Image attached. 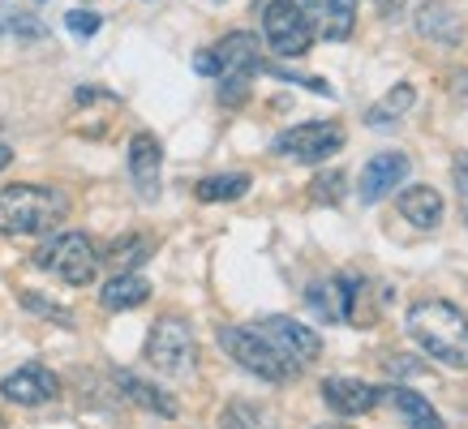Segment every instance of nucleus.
<instances>
[{"label": "nucleus", "mask_w": 468, "mask_h": 429, "mask_svg": "<svg viewBox=\"0 0 468 429\" xmlns=\"http://www.w3.org/2000/svg\"><path fill=\"white\" fill-rule=\"evenodd\" d=\"M404 330L430 361H442L447 370H468V318L452 300H412L409 314H404Z\"/></svg>", "instance_id": "1"}, {"label": "nucleus", "mask_w": 468, "mask_h": 429, "mask_svg": "<svg viewBox=\"0 0 468 429\" xmlns=\"http://www.w3.org/2000/svg\"><path fill=\"white\" fill-rule=\"evenodd\" d=\"M69 214V198L43 185H5L0 189V232L5 236H39L52 232Z\"/></svg>", "instance_id": "2"}, {"label": "nucleus", "mask_w": 468, "mask_h": 429, "mask_svg": "<svg viewBox=\"0 0 468 429\" xmlns=\"http://www.w3.org/2000/svg\"><path fill=\"white\" fill-rule=\"evenodd\" d=\"M215 340H219V348H224L241 370H250L254 378H262V382L284 386V382H292V378H301V370L258 330V322L254 327H219Z\"/></svg>", "instance_id": "3"}, {"label": "nucleus", "mask_w": 468, "mask_h": 429, "mask_svg": "<svg viewBox=\"0 0 468 429\" xmlns=\"http://www.w3.org/2000/svg\"><path fill=\"white\" fill-rule=\"evenodd\" d=\"M35 267L48 275H57L60 284L86 288L100 275V249L86 232H52L48 241L35 249Z\"/></svg>", "instance_id": "4"}, {"label": "nucleus", "mask_w": 468, "mask_h": 429, "mask_svg": "<svg viewBox=\"0 0 468 429\" xmlns=\"http://www.w3.org/2000/svg\"><path fill=\"white\" fill-rule=\"evenodd\" d=\"M146 361L164 378H189V373L198 370V340H194L189 318H181V314L155 318V327L146 335Z\"/></svg>", "instance_id": "5"}, {"label": "nucleus", "mask_w": 468, "mask_h": 429, "mask_svg": "<svg viewBox=\"0 0 468 429\" xmlns=\"http://www.w3.org/2000/svg\"><path fill=\"white\" fill-rule=\"evenodd\" d=\"M258 69H262L258 35H250V30H232L215 47H202L194 57V73H202V78H254Z\"/></svg>", "instance_id": "6"}, {"label": "nucleus", "mask_w": 468, "mask_h": 429, "mask_svg": "<svg viewBox=\"0 0 468 429\" xmlns=\"http://www.w3.org/2000/svg\"><path fill=\"white\" fill-rule=\"evenodd\" d=\"M344 142H348L344 125H335V120H305V125L284 129L271 142V151L284 159H297V163H326L331 155H340Z\"/></svg>", "instance_id": "7"}, {"label": "nucleus", "mask_w": 468, "mask_h": 429, "mask_svg": "<svg viewBox=\"0 0 468 429\" xmlns=\"http://www.w3.org/2000/svg\"><path fill=\"white\" fill-rule=\"evenodd\" d=\"M262 39L280 57H305L314 43V26H310V17L301 14L297 0H271L267 9H262Z\"/></svg>", "instance_id": "8"}, {"label": "nucleus", "mask_w": 468, "mask_h": 429, "mask_svg": "<svg viewBox=\"0 0 468 429\" xmlns=\"http://www.w3.org/2000/svg\"><path fill=\"white\" fill-rule=\"evenodd\" d=\"M258 330L267 335L280 352H284L297 370H305V365H314V361L323 357V335H314L305 322H297V318H288V314H271L258 322Z\"/></svg>", "instance_id": "9"}, {"label": "nucleus", "mask_w": 468, "mask_h": 429, "mask_svg": "<svg viewBox=\"0 0 468 429\" xmlns=\"http://www.w3.org/2000/svg\"><path fill=\"white\" fill-rule=\"evenodd\" d=\"M0 395L9 403H17V408H43V403H52L60 395V378L48 365H22V370H14L5 382H0Z\"/></svg>", "instance_id": "10"}, {"label": "nucleus", "mask_w": 468, "mask_h": 429, "mask_svg": "<svg viewBox=\"0 0 468 429\" xmlns=\"http://www.w3.org/2000/svg\"><path fill=\"white\" fill-rule=\"evenodd\" d=\"M409 155L404 151H383V155H374L361 168V181H356V198L374 206V202H383L387 194H396L404 185V176H409Z\"/></svg>", "instance_id": "11"}, {"label": "nucleus", "mask_w": 468, "mask_h": 429, "mask_svg": "<svg viewBox=\"0 0 468 429\" xmlns=\"http://www.w3.org/2000/svg\"><path fill=\"white\" fill-rule=\"evenodd\" d=\"M159 172H164V151H159L155 133H133L129 138V181L143 202H159V189H164Z\"/></svg>", "instance_id": "12"}, {"label": "nucleus", "mask_w": 468, "mask_h": 429, "mask_svg": "<svg viewBox=\"0 0 468 429\" xmlns=\"http://www.w3.org/2000/svg\"><path fill=\"white\" fill-rule=\"evenodd\" d=\"M323 400L335 416H366L387 400V386L361 382V378H326L323 382Z\"/></svg>", "instance_id": "13"}, {"label": "nucleus", "mask_w": 468, "mask_h": 429, "mask_svg": "<svg viewBox=\"0 0 468 429\" xmlns=\"http://www.w3.org/2000/svg\"><path fill=\"white\" fill-rule=\"evenodd\" d=\"M335 300H340V322L348 327H374L378 318V300H374V284L366 275H335Z\"/></svg>", "instance_id": "14"}, {"label": "nucleus", "mask_w": 468, "mask_h": 429, "mask_svg": "<svg viewBox=\"0 0 468 429\" xmlns=\"http://www.w3.org/2000/svg\"><path fill=\"white\" fill-rule=\"evenodd\" d=\"M301 14L310 17L314 35L331 43H344L356 26V0H297Z\"/></svg>", "instance_id": "15"}, {"label": "nucleus", "mask_w": 468, "mask_h": 429, "mask_svg": "<svg viewBox=\"0 0 468 429\" xmlns=\"http://www.w3.org/2000/svg\"><path fill=\"white\" fill-rule=\"evenodd\" d=\"M112 382H116V391H121V395H125L129 403H138V408H146V413L164 416V421H176V416H181V403L172 400L164 386L146 382V378H138V373L116 370V373H112Z\"/></svg>", "instance_id": "16"}, {"label": "nucleus", "mask_w": 468, "mask_h": 429, "mask_svg": "<svg viewBox=\"0 0 468 429\" xmlns=\"http://www.w3.org/2000/svg\"><path fill=\"white\" fill-rule=\"evenodd\" d=\"M396 211L409 219L412 228L430 232V228H439V224H442V214H447V202H442L439 189H430V185H409V189H404V194L396 198Z\"/></svg>", "instance_id": "17"}, {"label": "nucleus", "mask_w": 468, "mask_h": 429, "mask_svg": "<svg viewBox=\"0 0 468 429\" xmlns=\"http://www.w3.org/2000/svg\"><path fill=\"white\" fill-rule=\"evenodd\" d=\"M417 30H421L426 39L455 47V43L464 39V17L455 14L452 5H442V0H426V5L417 9Z\"/></svg>", "instance_id": "18"}, {"label": "nucleus", "mask_w": 468, "mask_h": 429, "mask_svg": "<svg viewBox=\"0 0 468 429\" xmlns=\"http://www.w3.org/2000/svg\"><path fill=\"white\" fill-rule=\"evenodd\" d=\"M146 297H151V284H146L138 271H116L112 279L100 288V305L108 309V314H125V309H138Z\"/></svg>", "instance_id": "19"}, {"label": "nucleus", "mask_w": 468, "mask_h": 429, "mask_svg": "<svg viewBox=\"0 0 468 429\" xmlns=\"http://www.w3.org/2000/svg\"><path fill=\"white\" fill-rule=\"evenodd\" d=\"M387 400L396 403V413L404 416L409 429H442V416L434 413V403L426 395L409 391V386H387Z\"/></svg>", "instance_id": "20"}, {"label": "nucleus", "mask_w": 468, "mask_h": 429, "mask_svg": "<svg viewBox=\"0 0 468 429\" xmlns=\"http://www.w3.org/2000/svg\"><path fill=\"white\" fill-rule=\"evenodd\" d=\"M155 241L143 236V232H125L121 241H112L108 249L100 254V267H116V271H133V267H143L146 257H151Z\"/></svg>", "instance_id": "21"}, {"label": "nucleus", "mask_w": 468, "mask_h": 429, "mask_svg": "<svg viewBox=\"0 0 468 429\" xmlns=\"http://www.w3.org/2000/svg\"><path fill=\"white\" fill-rule=\"evenodd\" d=\"M250 172H215V176H207V181H198V202H237L250 194Z\"/></svg>", "instance_id": "22"}, {"label": "nucleus", "mask_w": 468, "mask_h": 429, "mask_svg": "<svg viewBox=\"0 0 468 429\" xmlns=\"http://www.w3.org/2000/svg\"><path fill=\"white\" fill-rule=\"evenodd\" d=\"M412 103H417V90H412L409 82L391 86V90H387V99H383V103H374V108L366 112V125H369V129H387L391 120H399V116L409 112Z\"/></svg>", "instance_id": "23"}, {"label": "nucleus", "mask_w": 468, "mask_h": 429, "mask_svg": "<svg viewBox=\"0 0 468 429\" xmlns=\"http://www.w3.org/2000/svg\"><path fill=\"white\" fill-rule=\"evenodd\" d=\"M219 429H280V425H275V416L267 408H258L250 400H232L219 413Z\"/></svg>", "instance_id": "24"}, {"label": "nucleus", "mask_w": 468, "mask_h": 429, "mask_svg": "<svg viewBox=\"0 0 468 429\" xmlns=\"http://www.w3.org/2000/svg\"><path fill=\"white\" fill-rule=\"evenodd\" d=\"M310 198L323 202V206H340L344 202V172L340 168L318 172V176H314V185H310Z\"/></svg>", "instance_id": "25"}, {"label": "nucleus", "mask_w": 468, "mask_h": 429, "mask_svg": "<svg viewBox=\"0 0 468 429\" xmlns=\"http://www.w3.org/2000/svg\"><path fill=\"white\" fill-rule=\"evenodd\" d=\"M305 305L323 322H340V300H335V284H310L305 288Z\"/></svg>", "instance_id": "26"}, {"label": "nucleus", "mask_w": 468, "mask_h": 429, "mask_svg": "<svg viewBox=\"0 0 468 429\" xmlns=\"http://www.w3.org/2000/svg\"><path fill=\"white\" fill-rule=\"evenodd\" d=\"M22 309L27 314H35V318H48V322H60V327H73V314L69 309H60V305H52L48 297H39V292H22Z\"/></svg>", "instance_id": "27"}, {"label": "nucleus", "mask_w": 468, "mask_h": 429, "mask_svg": "<svg viewBox=\"0 0 468 429\" xmlns=\"http://www.w3.org/2000/svg\"><path fill=\"white\" fill-rule=\"evenodd\" d=\"M258 73H271L280 82H292V86H305V90H318V95H331V86L323 78H310V73H297V69H284V65H262Z\"/></svg>", "instance_id": "28"}, {"label": "nucleus", "mask_w": 468, "mask_h": 429, "mask_svg": "<svg viewBox=\"0 0 468 429\" xmlns=\"http://www.w3.org/2000/svg\"><path fill=\"white\" fill-rule=\"evenodd\" d=\"M65 26H69L78 39H90V35H100L103 17L95 14V9H69V14H65Z\"/></svg>", "instance_id": "29"}, {"label": "nucleus", "mask_w": 468, "mask_h": 429, "mask_svg": "<svg viewBox=\"0 0 468 429\" xmlns=\"http://www.w3.org/2000/svg\"><path fill=\"white\" fill-rule=\"evenodd\" d=\"M452 181H455V194H460V211H464V224H468V151L452 159Z\"/></svg>", "instance_id": "30"}, {"label": "nucleus", "mask_w": 468, "mask_h": 429, "mask_svg": "<svg viewBox=\"0 0 468 429\" xmlns=\"http://www.w3.org/2000/svg\"><path fill=\"white\" fill-rule=\"evenodd\" d=\"M391 373H399V378H409V373H421V370H417V361L396 357V361H391Z\"/></svg>", "instance_id": "31"}, {"label": "nucleus", "mask_w": 468, "mask_h": 429, "mask_svg": "<svg viewBox=\"0 0 468 429\" xmlns=\"http://www.w3.org/2000/svg\"><path fill=\"white\" fill-rule=\"evenodd\" d=\"M9 163H14V151H9V146H5V142H0V172H5V168H9Z\"/></svg>", "instance_id": "32"}, {"label": "nucleus", "mask_w": 468, "mask_h": 429, "mask_svg": "<svg viewBox=\"0 0 468 429\" xmlns=\"http://www.w3.org/2000/svg\"><path fill=\"white\" fill-rule=\"evenodd\" d=\"M39 5H43V0H39Z\"/></svg>", "instance_id": "33"}]
</instances>
